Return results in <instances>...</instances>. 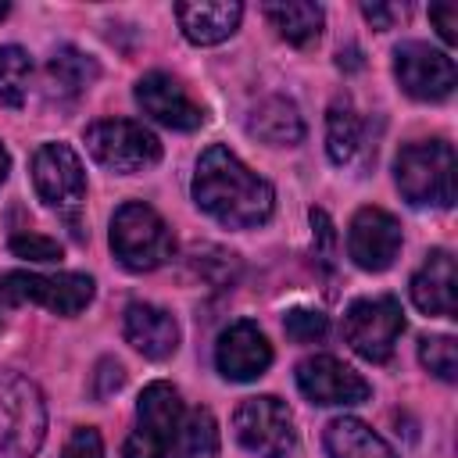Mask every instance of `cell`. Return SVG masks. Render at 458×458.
Returning a JSON list of instances; mask_svg holds the SVG:
<instances>
[{
	"instance_id": "6da1fadb",
	"label": "cell",
	"mask_w": 458,
	"mask_h": 458,
	"mask_svg": "<svg viewBox=\"0 0 458 458\" xmlns=\"http://www.w3.org/2000/svg\"><path fill=\"white\" fill-rule=\"evenodd\" d=\"M193 200L233 229L261 225L272 215V186L218 143L208 147L197 161Z\"/></svg>"
},
{
	"instance_id": "7a4b0ae2",
	"label": "cell",
	"mask_w": 458,
	"mask_h": 458,
	"mask_svg": "<svg viewBox=\"0 0 458 458\" xmlns=\"http://www.w3.org/2000/svg\"><path fill=\"white\" fill-rule=\"evenodd\" d=\"M394 175L408 204H437V208L454 204V150L444 140H422L401 147L394 161Z\"/></svg>"
},
{
	"instance_id": "3957f363",
	"label": "cell",
	"mask_w": 458,
	"mask_h": 458,
	"mask_svg": "<svg viewBox=\"0 0 458 458\" xmlns=\"http://www.w3.org/2000/svg\"><path fill=\"white\" fill-rule=\"evenodd\" d=\"M111 250L132 272H150L175 254V236L165 218L143 200H129L111 218Z\"/></svg>"
},
{
	"instance_id": "277c9868",
	"label": "cell",
	"mask_w": 458,
	"mask_h": 458,
	"mask_svg": "<svg viewBox=\"0 0 458 458\" xmlns=\"http://www.w3.org/2000/svg\"><path fill=\"white\" fill-rule=\"evenodd\" d=\"M47 429V408L39 390L18 376L0 372V451L11 458H29Z\"/></svg>"
},
{
	"instance_id": "5b68a950",
	"label": "cell",
	"mask_w": 458,
	"mask_h": 458,
	"mask_svg": "<svg viewBox=\"0 0 458 458\" xmlns=\"http://www.w3.org/2000/svg\"><path fill=\"white\" fill-rule=\"evenodd\" d=\"M86 147L89 154L111 168V172H143L150 165H157L161 157V143L157 136L140 125V122H129V118H104V122H93L86 129Z\"/></svg>"
},
{
	"instance_id": "8992f818",
	"label": "cell",
	"mask_w": 458,
	"mask_h": 458,
	"mask_svg": "<svg viewBox=\"0 0 458 458\" xmlns=\"http://www.w3.org/2000/svg\"><path fill=\"white\" fill-rule=\"evenodd\" d=\"M182 401L172 383H150L136 404V429L129 433L122 458H165L179 433Z\"/></svg>"
},
{
	"instance_id": "52a82bcc",
	"label": "cell",
	"mask_w": 458,
	"mask_h": 458,
	"mask_svg": "<svg viewBox=\"0 0 458 458\" xmlns=\"http://www.w3.org/2000/svg\"><path fill=\"white\" fill-rule=\"evenodd\" d=\"M36 301L57 315H79L93 301V279L79 272L39 276V272H4L0 276V304Z\"/></svg>"
},
{
	"instance_id": "ba28073f",
	"label": "cell",
	"mask_w": 458,
	"mask_h": 458,
	"mask_svg": "<svg viewBox=\"0 0 458 458\" xmlns=\"http://www.w3.org/2000/svg\"><path fill=\"white\" fill-rule=\"evenodd\" d=\"M236 440L258 458H286L297 444L293 419L279 397H247L233 415Z\"/></svg>"
},
{
	"instance_id": "9c48e42d",
	"label": "cell",
	"mask_w": 458,
	"mask_h": 458,
	"mask_svg": "<svg viewBox=\"0 0 458 458\" xmlns=\"http://www.w3.org/2000/svg\"><path fill=\"white\" fill-rule=\"evenodd\" d=\"M401 329H404V311H401L397 297L354 301L344 315L347 344L369 361H386L394 354V344H397Z\"/></svg>"
},
{
	"instance_id": "30bf717a",
	"label": "cell",
	"mask_w": 458,
	"mask_h": 458,
	"mask_svg": "<svg viewBox=\"0 0 458 458\" xmlns=\"http://www.w3.org/2000/svg\"><path fill=\"white\" fill-rule=\"evenodd\" d=\"M32 182H36V193L64 215H75L86 193L82 161L68 143H43L32 154Z\"/></svg>"
},
{
	"instance_id": "8fae6325",
	"label": "cell",
	"mask_w": 458,
	"mask_h": 458,
	"mask_svg": "<svg viewBox=\"0 0 458 458\" xmlns=\"http://www.w3.org/2000/svg\"><path fill=\"white\" fill-rule=\"evenodd\" d=\"M394 75L401 89L415 100H444L454 89V61L444 50H433L429 43H401L394 54Z\"/></svg>"
},
{
	"instance_id": "7c38bea8",
	"label": "cell",
	"mask_w": 458,
	"mask_h": 458,
	"mask_svg": "<svg viewBox=\"0 0 458 458\" xmlns=\"http://www.w3.org/2000/svg\"><path fill=\"white\" fill-rule=\"evenodd\" d=\"M297 386L311 404H361L372 394V386L333 354H315L301 361Z\"/></svg>"
},
{
	"instance_id": "4fadbf2b",
	"label": "cell",
	"mask_w": 458,
	"mask_h": 458,
	"mask_svg": "<svg viewBox=\"0 0 458 458\" xmlns=\"http://www.w3.org/2000/svg\"><path fill=\"white\" fill-rule=\"evenodd\" d=\"M401 250V225L383 208H361L347 233V254L358 268L383 272Z\"/></svg>"
},
{
	"instance_id": "5bb4252c",
	"label": "cell",
	"mask_w": 458,
	"mask_h": 458,
	"mask_svg": "<svg viewBox=\"0 0 458 458\" xmlns=\"http://www.w3.org/2000/svg\"><path fill=\"white\" fill-rule=\"evenodd\" d=\"M215 365L225 379L233 383H247V379H258L268 365H272V347L265 340V333L240 318L233 322L222 336H218V347H215Z\"/></svg>"
},
{
	"instance_id": "9a60e30c",
	"label": "cell",
	"mask_w": 458,
	"mask_h": 458,
	"mask_svg": "<svg viewBox=\"0 0 458 458\" xmlns=\"http://www.w3.org/2000/svg\"><path fill=\"white\" fill-rule=\"evenodd\" d=\"M136 100H140V107H143L150 118H157V122L168 125V129L190 132V129H200V122H204L200 104H193V97H190L172 75H165V72L143 75L140 86H136Z\"/></svg>"
},
{
	"instance_id": "2e32d148",
	"label": "cell",
	"mask_w": 458,
	"mask_h": 458,
	"mask_svg": "<svg viewBox=\"0 0 458 458\" xmlns=\"http://www.w3.org/2000/svg\"><path fill=\"white\" fill-rule=\"evenodd\" d=\"M125 340L143 358H172L179 347V326L165 308L154 304H129L125 308Z\"/></svg>"
},
{
	"instance_id": "e0dca14e",
	"label": "cell",
	"mask_w": 458,
	"mask_h": 458,
	"mask_svg": "<svg viewBox=\"0 0 458 458\" xmlns=\"http://www.w3.org/2000/svg\"><path fill=\"white\" fill-rule=\"evenodd\" d=\"M411 301L426 315L454 318V311H458V304H454V258L447 250H433L426 258V265L411 276Z\"/></svg>"
},
{
	"instance_id": "ac0fdd59",
	"label": "cell",
	"mask_w": 458,
	"mask_h": 458,
	"mask_svg": "<svg viewBox=\"0 0 458 458\" xmlns=\"http://www.w3.org/2000/svg\"><path fill=\"white\" fill-rule=\"evenodd\" d=\"M175 14H179V25H182L190 43L211 47V43H222L225 36L236 32L243 7L236 0H215V4L204 0V4H179Z\"/></svg>"
},
{
	"instance_id": "d6986e66",
	"label": "cell",
	"mask_w": 458,
	"mask_h": 458,
	"mask_svg": "<svg viewBox=\"0 0 458 458\" xmlns=\"http://www.w3.org/2000/svg\"><path fill=\"white\" fill-rule=\"evenodd\" d=\"M247 129H250V136H258L261 143H272V147H290V143H301V136H304V122H301L293 100H286V97L261 100L250 111Z\"/></svg>"
},
{
	"instance_id": "ffe728a7",
	"label": "cell",
	"mask_w": 458,
	"mask_h": 458,
	"mask_svg": "<svg viewBox=\"0 0 458 458\" xmlns=\"http://www.w3.org/2000/svg\"><path fill=\"white\" fill-rule=\"evenodd\" d=\"M329 458H397L394 447L358 419H333L326 426Z\"/></svg>"
},
{
	"instance_id": "44dd1931",
	"label": "cell",
	"mask_w": 458,
	"mask_h": 458,
	"mask_svg": "<svg viewBox=\"0 0 458 458\" xmlns=\"http://www.w3.org/2000/svg\"><path fill=\"white\" fill-rule=\"evenodd\" d=\"M265 14L279 29V36L286 43H293V47H308V43L318 39V29H322V7L318 4H304V0L265 4Z\"/></svg>"
},
{
	"instance_id": "7402d4cb",
	"label": "cell",
	"mask_w": 458,
	"mask_h": 458,
	"mask_svg": "<svg viewBox=\"0 0 458 458\" xmlns=\"http://www.w3.org/2000/svg\"><path fill=\"white\" fill-rule=\"evenodd\" d=\"M47 75H50V86L57 97H79L93 79H97V61L79 54L75 47H61L50 64H47Z\"/></svg>"
},
{
	"instance_id": "603a6c76",
	"label": "cell",
	"mask_w": 458,
	"mask_h": 458,
	"mask_svg": "<svg viewBox=\"0 0 458 458\" xmlns=\"http://www.w3.org/2000/svg\"><path fill=\"white\" fill-rule=\"evenodd\" d=\"M326 147L336 165H347L361 147V118L354 114L351 100H333L326 114Z\"/></svg>"
},
{
	"instance_id": "cb8c5ba5",
	"label": "cell",
	"mask_w": 458,
	"mask_h": 458,
	"mask_svg": "<svg viewBox=\"0 0 458 458\" xmlns=\"http://www.w3.org/2000/svg\"><path fill=\"white\" fill-rule=\"evenodd\" d=\"M218 454V426L208 408H193L175 433V458H215Z\"/></svg>"
},
{
	"instance_id": "d4e9b609",
	"label": "cell",
	"mask_w": 458,
	"mask_h": 458,
	"mask_svg": "<svg viewBox=\"0 0 458 458\" xmlns=\"http://www.w3.org/2000/svg\"><path fill=\"white\" fill-rule=\"evenodd\" d=\"M29 75L32 61L21 47H0V104L4 107H21L29 93Z\"/></svg>"
},
{
	"instance_id": "484cf974",
	"label": "cell",
	"mask_w": 458,
	"mask_h": 458,
	"mask_svg": "<svg viewBox=\"0 0 458 458\" xmlns=\"http://www.w3.org/2000/svg\"><path fill=\"white\" fill-rule=\"evenodd\" d=\"M419 358L433 376H440L447 383L458 376V344L451 336H426L419 344Z\"/></svg>"
},
{
	"instance_id": "4316f807",
	"label": "cell",
	"mask_w": 458,
	"mask_h": 458,
	"mask_svg": "<svg viewBox=\"0 0 458 458\" xmlns=\"http://www.w3.org/2000/svg\"><path fill=\"white\" fill-rule=\"evenodd\" d=\"M283 329H286V336H290V340H297V344H315V340H322V336H326L329 322H326V315H322V311L293 308V311H286Z\"/></svg>"
},
{
	"instance_id": "83f0119b",
	"label": "cell",
	"mask_w": 458,
	"mask_h": 458,
	"mask_svg": "<svg viewBox=\"0 0 458 458\" xmlns=\"http://www.w3.org/2000/svg\"><path fill=\"white\" fill-rule=\"evenodd\" d=\"M11 250L18 258H29V261H57L61 258V243L50 240V236H39V233H18V236H11Z\"/></svg>"
},
{
	"instance_id": "f1b7e54d",
	"label": "cell",
	"mask_w": 458,
	"mask_h": 458,
	"mask_svg": "<svg viewBox=\"0 0 458 458\" xmlns=\"http://www.w3.org/2000/svg\"><path fill=\"white\" fill-rule=\"evenodd\" d=\"M122 383H125V369H122V361H114V358H104L100 365H97V372H93V397H111L114 390H122Z\"/></svg>"
},
{
	"instance_id": "f546056e",
	"label": "cell",
	"mask_w": 458,
	"mask_h": 458,
	"mask_svg": "<svg viewBox=\"0 0 458 458\" xmlns=\"http://www.w3.org/2000/svg\"><path fill=\"white\" fill-rule=\"evenodd\" d=\"M64 458H104V444H100V433L82 426L68 437L64 444Z\"/></svg>"
},
{
	"instance_id": "4dcf8cb0",
	"label": "cell",
	"mask_w": 458,
	"mask_h": 458,
	"mask_svg": "<svg viewBox=\"0 0 458 458\" xmlns=\"http://www.w3.org/2000/svg\"><path fill=\"white\" fill-rule=\"evenodd\" d=\"M429 21H437V32L444 43H454L458 39V4H433L429 7Z\"/></svg>"
},
{
	"instance_id": "1f68e13d",
	"label": "cell",
	"mask_w": 458,
	"mask_h": 458,
	"mask_svg": "<svg viewBox=\"0 0 458 458\" xmlns=\"http://www.w3.org/2000/svg\"><path fill=\"white\" fill-rule=\"evenodd\" d=\"M361 11H365V18H369L376 29H390V25H394V21L404 14L401 7H386V4H365Z\"/></svg>"
},
{
	"instance_id": "d6a6232c",
	"label": "cell",
	"mask_w": 458,
	"mask_h": 458,
	"mask_svg": "<svg viewBox=\"0 0 458 458\" xmlns=\"http://www.w3.org/2000/svg\"><path fill=\"white\" fill-rule=\"evenodd\" d=\"M340 68H361V57H358L354 47L351 50H340Z\"/></svg>"
},
{
	"instance_id": "836d02e7",
	"label": "cell",
	"mask_w": 458,
	"mask_h": 458,
	"mask_svg": "<svg viewBox=\"0 0 458 458\" xmlns=\"http://www.w3.org/2000/svg\"><path fill=\"white\" fill-rule=\"evenodd\" d=\"M7 168H11V161H7V150L0 147V182L7 179Z\"/></svg>"
},
{
	"instance_id": "e575fe53",
	"label": "cell",
	"mask_w": 458,
	"mask_h": 458,
	"mask_svg": "<svg viewBox=\"0 0 458 458\" xmlns=\"http://www.w3.org/2000/svg\"><path fill=\"white\" fill-rule=\"evenodd\" d=\"M4 14H7V4H0V18H4Z\"/></svg>"
}]
</instances>
